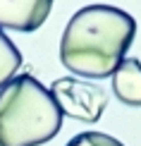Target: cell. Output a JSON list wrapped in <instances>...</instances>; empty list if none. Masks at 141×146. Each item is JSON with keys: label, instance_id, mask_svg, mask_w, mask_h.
I'll return each mask as SVG.
<instances>
[{"label": "cell", "instance_id": "1", "mask_svg": "<svg viewBox=\"0 0 141 146\" xmlns=\"http://www.w3.org/2000/svg\"><path fill=\"white\" fill-rule=\"evenodd\" d=\"M136 36L129 12L113 5H86L67 22L60 38V62L72 74L105 79L124 60Z\"/></svg>", "mask_w": 141, "mask_h": 146}, {"label": "cell", "instance_id": "3", "mask_svg": "<svg viewBox=\"0 0 141 146\" xmlns=\"http://www.w3.org/2000/svg\"><path fill=\"white\" fill-rule=\"evenodd\" d=\"M50 96L58 103L62 117H74L81 122H98L108 108V94L96 84L81 82L77 77H62L50 84Z\"/></svg>", "mask_w": 141, "mask_h": 146}, {"label": "cell", "instance_id": "4", "mask_svg": "<svg viewBox=\"0 0 141 146\" xmlns=\"http://www.w3.org/2000/svg\"><path fill=\"white\" fill-rule=\"evenodd\" d=\"M55 0H0V29L31 34L43 27Z\"/></svg>", "mask_w": 141, "mask_h": 146}, {"label": "cell", "instance_id": "7", "mask_svg": "<svg viewBox=\"0 0 141 146\" xmlns=\"http://www.w3.org/2000/svg\"><path fill=\"white\" fill-rule=\"evenodd\" d=\"M67 146H124V144L110 134H103V132H81V134L72 137Z\"/></svg>", "mask_w": 141, "mask_h": 146}, {"label": "cell", "instance_id": "2", "mask_svg": "<svg viewBox=\"0 0 141 146\" xmlns=\"http://www.w3.org/2000/svg\"><path fill=\"white\" fill-rule=\"evenodd\" d=\"M62 113L34 74L0 89V146H41L58 137Z\"/></svg>", "mask_w": 141, "mask_h": 146}, {"label": "cell", "instance_id": "5", "mask_svg": "<svg viewBox=\"0 0 141 146\" xmlns=\"http://www.w3.org/2000/svg\"><path fill=\"white\" fill-rule=\"evenodd\" d=\"M113 94L127 106L141 108V62L124 58L113 72Z\"/></svg>", "mask_w": 141, "mask_h": 146}, {"label": "cell", "instance_id": "6", "mask_svg": "<svg viewBox=\"0 0 141 146\" xmlns=\"http://www.w3.org/2000/svg\"><path fill=\"white\" fill-rule=\"evenodd\" d=\"M22 67V53L10 41V36L0 29V89L7 86Z\"/></svg>", "mask_w": 141, "mask_h": 146}]
</instances>
